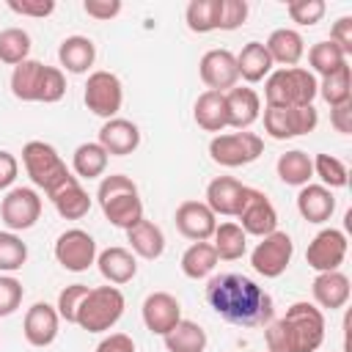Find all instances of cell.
Listing matches in <instances>:
<instances>
[{
    "label": "cell",
    "mask_w": 352,
    "mask_h": 352,
    "mask_svg": "<svg viewBox=\"0 0 352 352\" xmlns=\"http://www.w3.org/2000/svg\"><path fill=\"white\" fill-rule=\"evenodd\" d=\"M316 94H319L316 77L300 66L275 69L267 74V82H264L267 107H305V104H314Z\"/></svg>",
    "instance_id": "4"
},
{
    "label": "cell",
    "mask_w": 352,
    "mask_h": 352,
    "mask_svg": "<svg viewBox=\"0 0 352 352\" xmlns=\"http://www.w3.org/2000/svg\"><path fill=\"white\" fill-rule=\"evenodd\" d=\"M30 55V36L22 28L0 30V60L8 66H19Z\"/></svg>",
    "instance_id": "40"
},
{
    "label": "cell",
    "mask_w": 352,
    "mask_h": 352,
    "mask_svg": "<svg viewBox=\"0 0 352 352\" xmlns=\"http://www.w3.org/2000/svg\"><path fill=\"white\" fill-rule=\"evenodd\" d=\"M0 217L8 231H28L41 217V195L33 187H11L0 201Z\"/></svg>",
    "instance_id": "12"
},
{
    "label": "cell",
    "mask_w": 352,
    "mask_h": 352,
    "mask_svg": "<svg viewBox=\"0 0 352 352\" xmlns=\"http://www.w3.org/2000/svg\"><path fill=\"white\" fill-rule=\"evenodd\" d=\"M25 289L14 275H0V319L11 316L19 305H22Z\"/></svg>",
    "instance_id": "46"
},
{
    "label": "cell",
    "mask_w": 352,
    "mask_h": 352,
    "mask_svg": "<svg viewBox=\"0 0 352 352\" xmlns=\"http://www.w3.org/2000/svg\"><path fill=\"white\" fill-rule=\"evenodd\" d=\"M270 352H316L324 341V314L314 302H292L278 322L264 330Z\"/></svg>",
    "instance_id": "2"
},
{
    "label": "cell",
    "mask_w": 352,
    "mask_h": 352,
    "mask_svg": "<svg viewBox=\"0 0 352 352\" xmlns=\"http://www.w3.org/2000/svg\"><path fill=\"white\" fill-rule=\"evenodd\" d=\"M330 124L336 126V132L349 135L352 132V102L338 104V107H330Z\"/></svg>",
    "instance_id": "53"
},
{
    "label": "cell",
    "mask_w": 352,
    "mask_h": 352,
    "mask_svg": "<svg viewBox=\"0 0 352 352\" xmlns=\"http://www.w3.org/2000/svg\"><path fill=\"white\" fill-rule=\"evenodd\" d=\"M324 11H327L324 0H292V3L286 6V14L292 16V22L305 25V28H311V25L322 22Z\"/></svg>",
    "instance_id": "44"
},
{
    "label": "cell",
    "mask_w": 352,
    "mask_h": 352,
    "mask_svg": "<svg viewBox=\"0 0 352 352\" xmlns=\"http://www.w3.org/2000/svg\"><path fill=\"white\" fill-rule=\"evenodd\" d=\"M226 116H228V126L231 129L245 132L261 116V99H258V94L253 88L234 85L231 91H226Z\"/></svg>",
    "instance_id": "21"
},
{
    "label": "cell",
    "mask_w": 352,
    "mask_h": 352,
    "mask_svg": "<svg viewBox=\"0 0 352 352\" xmlns=\"http://www.w3.org/2000/svg\"><path fill=\"white\" fill-rule=\"evenodd\" d=\"M63 94H66L63 69H58V66H44V77H41V85H38V102L52 104V102H60Z\"/></svg>",
    "instance_id": "45"
},
{
    "label": "cell",
    "mask_w": 352,
    "mask_h": 352,
    "mask_svg": "<svg viewBox=\"0 0 352 352\" xmlns=\"http://www.w3.org/2000/svg\"><path fill=\"white\" fill-rule=\"evenodd\" d=\"M96 267L102 272V278L113 286H121V283H129L135 275H138V258L129 248H104L102 253H96Z\"/></svg>",
    "instance_id": "23"
},
{
    "label": "cell",
    "mask_w": 352,
    "mask_h": 352,
    "mask_svg": "<svg viewBox=\"0 0 352 352\" xmlns=\"http://www.w3.org/2000/svg\"><path fill=\"white\" fill-rule=\"evenodd\" d=\"M82 102L94 116L110 121L118 116V110L124 104V85L113 72H104V69L91 72L85 91H82Z\"/></svg>",
    "instance_id": "8"
},
{
    "label": "cell",
    "mask_w": 352,
    "mask_h": 352,
    "mask_svg": "<svg viewBox=\"0 0 352 352\" xmlns=\"http://www.w3.org/2000/svg\"><path fill=\"white\" fill-rule=\"evenodd\" d=\"M110 154L99 146V143H80L72 154V170L77 179H99L107 168Z\"/></svg>",
    "instance_id": "34"
},
{
    "label": "cell",
    "mask_w": 352,
    "mask_h": 352,
    "mask_svg": "<svg viewBox=\"0 0 352 352\" xmlns=\"http://www.w3.org/2000/svg\"><path fill=\"white\" fill-rule=\"evenodd\" d=\"M272 63H280V69H292L302 60L305 55V41L300 36V30L294 28H278L270 33V38L264 41Z\"/></svg>",
    "instance_id": "25"
},
{
    "label": "cell",
    "mask_w": 352,
    "mask_h": 352,
    "mask_svg": "<svg viewBox=\"0 0 352 352\" xmlns=\"http://www.w3.org/2000/svg\"><path fill=\"white\" fill-rule=\"evenodd\" d=\"M217 253L212 248V242H192L184 253H182V272L192 280H201V278H209L217 267Z\"/></svg>",
    "instance_id": "36"
},
{
    "label": "cell",
    "mask_w": 352,
    "mask_h": 352,
    "mask_svg": "<svg viewBox=\"0 0 352 352\" xmlns=\"http://www.w3.org/2000/svg\"><path fill=\"white\" fill-rule=\"evenodd\" d=\"M212 248H214L217 258H223V261H236V258H242L245 250H248V234H245L236 223H231V220L217 223V228H214V234H212Z\"/></svg>",
    "instance_id": "33"
},
{
    "label": "cell",
    "mask_w": 352,
    "mask_h": 352,
    "mask_svg": "<svg viewBox=\"0 0 352 352\" xmlns=\"http://www.w3.org/2000/svg\"><path fill=\"white\" fill-rule=\"evenodd\" d=\"M248 19V3L245 0H223L220 8V30H236Z\"/></svg>",
    "instance_id": "48"
},
{
    "label": "cell",
    "mask_w": 352,
    "mask_h": 352,
    "mask_svg": "<svg viewBox=\"0 0 352 352\" xmlns=\"http://www.w3.org/2000/svg\"><path fill=\"white\" fill-rule=\"evenodd\" d=\"M22 165L30 176V182L44 192L55 190L72 173L66 168V162L60 160V154L55 151V146H50L44 140H28L22 146Z\"/></svg>",
    "instance_id": "6"
},
{
    "label": "cell",
    "mask_w": 352,
    "mask_h": 352,
    "mask_svg": "<svg viewBox=\"0 0 352 352\" xmlns=\"http://www.w3.org/2000/svg\"><path fill=\"white\" fill-rule=\"evenodd\" d=\"M6 6L19 14V16H33V19H44L55 11V0H6Z\"/></svg>",
    "instance_id": "47"
},
{
    "label": "cell",
    "mask_w": 352,
    "mask_h": 352,
    "mask_svg": "<svg viewBox=\"0 0 352 352\" xmlns=\"http://www.w3.org/2000/svg\"><path fill=\"white\" fill-rule=\"evenodd\" d=\"M314 176H319L322 179V187H327V190L346 187V182H349L346 165L338 157H333V154H316V160H314Z\"/></svg>",
    "instance_id": "42"
},
{
    "label": "cell",
    "mask_w": 352,
    "mask_h": 352,
    "mask_svg": "<svg viewBox=\"0 0 352 352\" xmlns=\"http://www.w3.org/2000/svg\"><path fill=\"white\" fill-rule=\"evenodd\" d=\"M272 58L261 41H248L236 55V72L245 82H261L272 72Z\"/></svg>",
    "instance_id": "30"
},
{
    "label": "cell",
    "mask_w": 352,
    "mask_h": 352,
    "mask_svg": "<svg viewBox=\"0 0 352 352\" xmlns=\"http://www.w3.org/2000/svg\"><path fill=\"white\" fill-rule=\"evenodd\" d=\"M267 352H270V349H267Z\"/></svg>",
    "instance_id": "54"
},
{
    "label": "cell",
    "mask_w": 352,
    "mask_h": 352,
    "mask_svg": "<svg viewBox=\"0 0 352 352\" xmlns=\"http://www.w3.org/2000/svg\"><path fill=\"white\" fill-rule=\"evenodd\" d=\"M124 305H126V300H124L118 286L107 283V286L88 289L85 300L77 308L74 324H80L88 333H104L124 316Z\"/></svg>",
    "instance_id": "5"
},
{
    "label": "cell",
    "mask_w": 352,
    "mask_h": 352,
    "mask_svg": "<svg viewBox=\"0 0 352 352\" xmlns=\"http://www.w3.org/2000/svg\"><path fill=\"white\" fill-rule=\"evenodd\" d=\"M47 198L52 201L55 212H58L63 220H80V217H85L88 209H91V195L82 190V184H80V179H77L74 173H69L55 190H50Z\"/></svg>",
    "instance_id": "19"
},
{
    "label": "cell",
    "mask_w": 352,
    "mask_h": 352,
    "mask_svg": "<svg viewBox=\"0 0 352 352\" xmlns=\"http://www.w3.org/2000/svg\"><path fill=\"white\" fill-rule=\"evenodd\" d=\"M162 338H165L168 352H204L206 349V330L192 319H182Z\"/></svg>",
    "instance_id": "35"
},
{
    "label": "cell",
    "mask_w": 352,
    "mask_h": 352,
    "mask_svg": "<svg viewBox=\"0 0 352 352\" xmlns=\"http://www.w3.org/2000/svg\"><path fill=\"white\" fill-rule=\"evenodd\" d=\"M173 223L182 236H187L192 242H206V239H212V234L217 228V214L204 201H184V204H179Z\"/></svg>",
    "instance_id": "16"
},
{
    "label": "cell",
    "mask_w": 352,
    "mask_h": 352,
    "mask_svg": "<svg viewBox=\"0 0 352 352\" xmlns=\"http://www.w3.org/2000/svg\"><path fill=\"white\" fill-rule=\"evenodd\" d=\"M192 118L206 132H223L228 126L226 94H220V91H204V94H198V99L192 104Z\"/></svg>",
    "instance_id": "28"
},
{
    "label": "cell",
    "mask_w": 352,
    "mask_h": 352,
    "mask_svg": "<svg viewBox=\"0 0 352 352\" xmlns=\"http://www.w3.org/2000/svg\"><path fill=\"white\" fill-rule=\"evenodd\" d=\"M96 201L102 206L104 220L116 228L126 231L143 220V201H140L138 184L124 173L102 176L99 190H96Z\"/></svg>",
    "instance_id": "3"
},
{
    "label": "cell",
    "mask_w": 352,
    "mask_h": 352,
    "mask_svg": "<svg viewBox=\"0 0 352 352\" xmlns=\"http://www.w3.org/2000/svg\"><path fill=\"white\" fill-rule=\"evenodd\" d=\"M206 302L220 319L239 327H261L270 324L275 316L272 297L256 280L239 272H223L209 278Z\"/></svg>",
    "instance_id": "1"
},
{
    "label": "cell",
    "mask_w": 352,
    "mask_h": 352,
    "mask_svg": "<svg viewBox=\"0 0 352 352\" xmlns=\"http://www.w3.org/2000/svg\"><path fill=\"white\" fill-rule=\"evenodd\" d=\"M55 261L69 272H85L96 264V239L82 228H69L55 239Z\"/></svg>",
    "instance_id": "13"
},
{
    "label": "cell",
    "mask_w": 352,
    "mask_h": 352,
    "mask_svg": "<svg viewBox=\"0 0 352 352\" xmlns=\"http://www.w3.org/2000/svg\"><path fill=\"white\" fill-rule=\"evenodd\" d=\"M275 170H278V179L283 184H289V187H305L314 179V160L305 151L292 148V151H286V154L278 157Z\"/></svg>",
    "instance_id": "31"
},
{
    "label": "cell",
    "mask_w": 352,
    "mask_h": 352,
    "mask_svg": "<svg viewBox=\"0 0 352 352\" xmlns=\"http://www.w3.org/2000/svg\"><path fill=\"white\" fill-rule=\"evenodd\" d=\"M294 256V242L286 231H272L267 236H261V242L253 248L250 253V264L258 275L264 278H278L286 272V267L292 264Z\"/></svg>",
    "instance_id": "10"
},
{
    "label": "cell",
    "mask_w": 352,
    "mask_h": 352,
    "mask_svg": "<svg viewBox=\"0 0 352 352\" xmlns=\"http://www.w3.org/2000/svg\"><path fill=\"white\" fill-rule=\"evenodd\" d=\"M242 195H245V184L234 176H214L209 184H206V206L214 212V214H236L239 212V204H242Z\"/></svg>",
    "instance_id": "24"
},
{
    "label": "cell",
    "mask_w": 352,
    "mask_h": 352,
    "mask_svg": "<svg viewBox=\"0 0 352 352\" xmlns=\"http://www.w3.org/2000/svg\"><path fill=\"white\" fill-rule=\"evenodd\" d=\"M264 154V140L256 132H228L209 140V157L223 168H242Z\"/></svg>",
    "instance_id": "7"
},
{
    "label": "cell",
    "mask_w": 352,
    "mask_h": 352,
    "mask_svg": "<svg viewBox=\"0 0 352 352\" xmlns=\"http://www.w3.org/2000/svg\"><path fill=\"white\" fill-rule=\"evenodd\" d=\"M346 234L341 228H322L305 250V261L316 272H333L344 264L346 258Z\"/></svg>",
    "instance_id": "14"
},
{
    "label": "cell",
    "mask_w": 352,
    "mask_h": 352,
    "mask_svg": "<svg viewBox=\"0 0 352 352\" xmlns=\"http://www.w3.org/2000/svg\"><path fill=\"white\" fill-rule=\"evenodd\" d=\"M121 8H124L121 0H85L82 3V11L88 16H94V19H99V22H107V19L118 16Z\"/></svg>",
    "instance_id": "49"
},
{
    "label": "cell",
    "mask_w": 352,
    "mask_h": 352,
    "mask_svg": "<svg viewBox=\"0 0 352 352\" xmlns=\"http://www.w3.org/2000/svg\"><path fill=\"white\" fill-rule=\"evenodd\" d=\"M308 63H311V74L316 77V74H322V77H327V74H333V72H338L341 66H346V55L330 41V38H324V41H316L311 50H308Z\"/></svg>",
    "instance_id": "38"
},
{
    "label": "cell",
    "mask_w": 352,
    "mask_h": 352,
    "mask_svg": "<svg viewBox=\"0 0 352 352\" xmlns=\"http://www.w3.org/2000/svg\"><path fill=\"white\" fill-rule=\"evenodd\" d=\"M297 212L308 223H327L336 212V195L333 190L322 184H305L297 192Z\"/></svg>",
    "instance_id": "26"
},
{
    "label": "cell",
    "mask_w": 352,
    "mask_h": 352,
    "mask_svg": "<svg viewBox=\"0 0 352 352\" xmlns=\"http://www.w3.org/2000/svg\"><path fill=\"white\" fill-rule=\"evenodd\" d=\"M319 96H322L330 107H338V104L352 102V74H349V63L341 66L338 72L322 77V82H319Z\"/></svg>",
    "instance_id": "39"
},
{
    "label": "cell",
    "mask_w": 352,
    "mask_h": 352,
    "mask_svg": "<svg viewBox=\"0 0 352 352\" xmlns=\"http://www.w3.org/2000/svg\"><path fill=\"white\" fill-rule=\"evenodd\" d=\"M330 41L344 52L349 55L352 52V16H338L330 28Z\"/></svg>",
    "instance_id": "50"
},
{
    "label": "cell",
    "mask_w": 352,
    "mask_h": 352,
    "mask_svg": "<svg viewBox=\"0 0 352 352\" xmlns=\"http://www.w3.org/2000/svg\"><path fill=\"white\" fill-rule=\"evenodd\" d=\"M126 242H129V248H132L135 256L148 258V261L160 258L162 250H165V234H162V228L154 226L146 217L140 223H135L132 228H126Z\"/></svg>",
    "instance_id": "29"
},
{
    "label": "cell",
    "mask_w": 352,
    "mask_h": 352,
    "mask_svg": "<svg viewBox=\"0 0 352 352\" xmlns=\"http://www.w3.org/2000/svg\"><path fill=\"white\" fill-rule=\"evenodd\" d=\"M319 124V113L314 104L305 107H267L264 110V132L275 140H289L297 135L314 132Z\"/></svg>",
    "instance_id": "9"
},
{
    "label": "cell",
    "mask_w": 352,
    "mask_h": 352,
    "mask_svg": "<svg viewBox=\"0 0 352 352\" xmlns=\"http://www.w3.org/2000/svg\"><path fill=\"white\" fill-rule=\"evenodd\" d=\"M88 289H91V286H85V283H72V286L60 289L55 311H58V316H60L66 324H74V319H77V308H80V302L85 300Z\"/></svg>",
    "instance_id": "43"
},
{
    "label": "cell",
    "mask_w": 352,
    "mask_h": 352,
    "mask_svg": "<svg viewBox=\"0 0 352 352\" xmlns=\"http://www.w3.org/2000/svg\"><path fill=\"white\" fill-rule=\"evenodd\" d=\"M140 314H143L146 330L154 333V336H165V333H170V330L182 322V305H179V300H176L173 294H168V292H151V294L143 300Z\"/></svg>",
    "instance_id": "17"
},
{
    "label": "cell",
    "mask_w": 352,
    "mask_h": 352,
    "mask_svg": "<svg viewBox=\"0 0 352 352\" xmlns=\"http://www.w3.org/2000/svg\"><path fill=\"white\" fill-rule=\"evenodd\" d=\"M94 352H135V341L126 333H110L96 344Z\"/></svg>",
    "instance_id": "51"
},
{
    "label": "cell",
    "mask_w": 352,
    "mask_h": 352,
    "mask_svg": "<svg viewBox=\"0 0 352 352\" xmlns=\"http://www.w3.org/2000/svg\"><path fill=\"white\" fill-rule=\"evenodd\" d=\"M44 66L41 60H22L19 66H14L11 72V94L19 99V102H38V85H41V77H44Z\"/></svg>",
    "instance_id": "32"
},
{
    "label": "cell",
    "mask_w": 352,
    "mask_h": 352,
    "mask_svg": "<svg viewBox=\"0 0 352 352\" xmlns=\"http://www.w3.org/2000/svg\"><path fill=\"white\" fill-rule=\"evenodd\" d=\"M16 173H19L16 157L11 151L0 148V190H11V184L16 182Z\"/></svg>",
    "instance_id": "52"
},
{
    "label": "cell",
    "mask_w": 352,
    "mask_h": 352,
    "mask_svg": "<svg viewBox=\"0 0 352 352\" xmlns=\"http://www.w3.org/2000/svg\"><path fill=\"white\" fill-rule=\"evenodd\" d=\"M28 261V245L14 231H0V275H11L22 270Z\"/></svg>",
    "instance_id": "41"
},
{
    "label": "cell",
    "mask_w": 352,
    "mask_h": 352,
    "mask_svg": "<svg viewBox=\"0 0 352 352\" xmlns=\"http://www.w3.org/2000/svg\"><path fill=\"white\" fill-rule=\"evenodd\" d=\"M58 327H60V316L50 302H33L22 322V333L30 346H50L58 338Z\"/></svg>",
    "instance_id": "18"
},
{
    "label": "cell",
    "mask_w": 352,
    "mask_h": 352,
    "mask_svg": "<svg viewBox=\"0 0 352 352\" xmlns=\"http://www.w3.org/2000/svg\"><path fill=\"white\" fill-rule=\"evenodd\" d=\"M236 217H239L236 226L248 236H267V234L278 231V212H275L272 201L256 187H245Z\"/></svg>",
    "instance_id": "11"
},
{
    "label": "cell",
    "mask_w": 352,
    "mask_h": 352,
    "mask_svg": "<svg viewBox=\"0 0 352 352\" xmlns=\"http://www.w3.org/2000/svg\"><path fill=\"white\" fill-rule=\"evenodd\" d=\"M58 60L72 74H85L96 60V44L88 36H66L58 47Z\"/></svg>",
    "instance_id": "27"
},
{
    "label": "cell",
    "mask_w": 352,
    "mask_h": 352,
    "mask_svg": "<svg viewBox=\"0 0 352 352\" xmlns=\"http://www.w3.org/2000/svg\"><path fill=\"white\" fill-rule=\"evenodd\" d=\"M96 143H99L110 157H126V154H132V151L140 146V129H138V124H132L129 118L116 116V118H110V121L102 124Z\"/></svg>",
    "instance_id": "20"
},
{
    "label": "cell",
    "mask_w": 352,
    "mask_h": 352,
    "mask_svg": "<svg viewBox=\"0 0 352 352\" xmlns=\"http://www.w3.org/2000/svg\"><path fill=\"white\" fill-rule=\"evenodd\" d=\"M311 294H314L316 308L338 311V308H344V305L349 302L352 286H349V278H346L341 270L316 272V278H314V283H311Z\"/></svg>",
    "instance_id": "22"
},
{
    "label": "cell",
    "mask_w": 352,
    "mask_h": 352,
    "mask_svg": "<svg viewBox=\"0 0 352 352\" xmlns=\"http://www.w3.org/2000/svg\"><path fill=\"white\" fill-rule=\"evenodd\" d=\"M220 8L223 0H190L184 19L192 33H212L220 30Z\"/></svg>",
    "instance_id": "37"
},
{
    "label": "cell",
    "mask_w": 352,
    "mask_h": 352,
    "mask_svg": "<svg viewBox=\"0 0 352 352\" xmlns=\"http://www.w3.org/2000/svg\"><path fill=\"white\" fill-rule=\"evenodd\" d=\"M198 74L206 85V91H231L239 80V72H236V55L231 50H209L204 52L201 63H198Z\"/></svg>",
    "instance_id": "15"
}]
</instances>
